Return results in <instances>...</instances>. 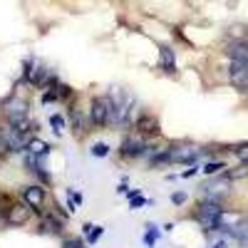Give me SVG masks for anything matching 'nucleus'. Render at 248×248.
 I'll list each match as a JSON object with an SVG mask.
<instances>
[{
	"label": "nucleus",
	"instance_id": "6ab92c4d",
	"mask_svg": "<svg viewBox=\"0 0 248 248\" xmlns=\"http://www.w3.org/2000/svg\"><path fill=\"white\" fill-rule=\"evenodd\" d=\"M55 92H57V102H65V99H70L72 94H75V90L70 87V85H55Z\"/></svg>",
	"mask_w": 248,
	"mask_h": 248
},
{
	"label": "nucleus",
	"instance_id": "1a4fd4ad",
	"mask_svg": "<svg viewBox=\"0 0 248 248\" xmlns=\"http://www.w3.org/2000/svg\"><path fill=\"white\" fill-rule=\"evenodd\" d=\"M231 194V179L229 176H221V179H214L209 186H203V199H209V201H223L226 196Z\"/></svg>",
	"mask_w": 248,
	"mask_h": 248
},
{
	"label": "nucleus",
	"instance_id": "f03ea898",
	"mask_svg": "<svg viewBox=\"0 0 248 248\" xmlns=\"http://www.w3.org/2000/svg\"><path fill=\"white\" fill-rule=\"evenodd\" d=\"M28 99L25 97H20V94H8L3 102H0V114H3V119L8 122V124H20L23 119H28Z\"/></svg>",
	"mask_w": 248,
	"mask_h": 248
},
{
	"label": "nucleus",
	"instance_id": "72a5a7b5",
	"mask_svg": "<svg viewBox=\"0 0 248 248\" xmlns=\"http://www.w3.org/2000/svg\"><path fill=\"white\" fill-rule=\"evenodd\" d=\"M124 196H129V201H132L134 196H139V189H129V191H127V194H124Z\"/></svg>",
	"mask_w": 248,
	"mask_h": 248
},
{
	"label": "nucleus",
	"instance_id": "7c9ffc66",
	"mask_svg": "<svg viewBox=\"0 0 248 248\" xmlns=\"http://www.w3.org/2000/svg\"><path fill=\"white\" fill-rule=\"evenodd\" d=\"M196 171H199V167H196V164H191V169H186V171H184L181 176H184V179H191V176H194Z\"/></svg>",
	"mask_w": 248,
	"mask_h": 248
},
{
	"label": "nucleus",
	"instance_id": "4be33fe9",
	"mask_svg": "<svg viewBox=\"0 0 248 248\" xmlns=\"http://www.w3.org/2000/svg\"><path fill=\"white\" fill-rule=\"evenodd\" d=\"M50 127H52L55 134H60L62 129H65V117H62V114H52L50 117Z\"/></svg>",
	"mask_w": 248,
	"mask_h": 248
},
{
	"label": "nucleus",
	"instance_id": "f8f14e48",
	"mask_svg": "<svg viewBox=\"0 0 248 248\" xmlns=\"http://www.w3.org/2000/svg\"><path fill=\"white\" fill-rule=\"evenodd\" d=\"M134 129L141 134V137H159V119L152 114V112H144V114H139L137 117V122H134Z\"/></svg>",
	"mask_w": 248,
	"mask_h": 248
},
{
	"label": "nucleus",
	"instance_id": "e433bc0d",
	"mask_svg": "<svg viewBox=\"0 0 248 248\" xmlns=\"http://www.w3.org/2000/svg\"><path fill=\"white\" fill-rule=\"evenodd\" d=\"M241 90H243V92L248 94V79H246V82H243V85H241Z\"/></svg>",
	"mask_w": 248,
	"mask_h": 248
},
{
	"label": "nucleus",
	"instance_id": "4c0bfd02",
	"mask_svg": "<svg viewBox=\"0 0 248 248\" xmlns=\"http://www.w3.org/2000/svg\"><path fill=\"white\" fill-rule=\"evenodd\" d=\"M0 216H3V209H0Z\"/></svg>",
	"mask_w": 248,
	"mask_h": 248
},
{
	"label": "nucleus",
	"instance_id": "9b49d317",
	"mask_svg": "<svg viewBox=\"0 0 248 248\" xmlns=\"http://www.w3.org/2000/svg\"><path fill=\"white\" fill-rule=\"evenodd\" d=\"M70 124H72V132L77 137L87 134L92 129V119H90V109H79V107H70Z\"/></svg>",
	"mask_w": 248,
	"mask_h": 248
},
{
	"label": "nucleus",
	"instance_id": "58836bf2",
	"mask_svg": "<svg viewBox=\"0 0 248 248\" xmlns=\"http://www.w3.org/2000/svg\"><path fill=\"white\" fill-rule=\"evenodd\" d=\"M246 164H248V161H246Z\"/></svg>",
	"mask_w": 248,
	"mask_h": 248
},
{
	"label": "nucleus",
	"instance_id": "473e14b6",
	"mask_svg": "<svg viewBox=\"0 0 248 248\" xmlns=\"http://www.w3.org/2000/svg\"><path fill=\"white\" fill-rule=\"evenodd\" d=\"M70 194L75 196V201H77V206H79V203H82V194H79V191H75V189H70Z\"/></svg>",
	"mask_w": 248,
	"mask_h": 248
},
{
	"label": "nucleus",
	"instance_id": "423d86ee",
	"mask_svg": "<svg viewBox=\"0 0 248 248\" xmlns=\"http://www.w3.org/2000/svg\"><path fill=\"white\" fill-rule=\"evenodd\" d=\"M203 154L201 147H194V144H174L169 147V156H171V164H196V159Z\"/></svg>",
	"mask_w": 248,
	"mask_h": 248
},
{
	"label": "nucleus",
	"instance_id": "ddd939ff",
	"mask_svg": "<svg viewBox=\"0 0 248 248\" xmlns=\"http://www.w3.org/2000/svg\"><path fill=\"white\" fill-rule=\"evenodd\" d=\"M226 55H229L233 62H248V37L233 40V43L226 45Z\"/></svg>",
	"mask_w": 248,
	"mask_h": 248
},
{
	"label": "nucleus",
	"instance_id": "f3484780",
	"mask_svg": "<svg viewBox=\"0 0 248 248\" xmlns=\"http://www.w3.org/2000/svg\"><path fill=\"white\" fill-rule=\"evenodd\" d=\"M109 152H112V147H109V144H105V141H94L92 147H90V154H92V156H97V159L109 156Z\"/></svg>",
	"mask_w": 248,
	"mask_h": 248
},
{
	"label": "nucleus",
	"instance_id": "f704fd0d",
	"mask_svg": "<svg viewBox=\"0 0 248 248\" xmlns=\"http://www.w3.org/2000/svg\"><path fill=\"white\" fill-rule=\"evenodd\" d=\"M92 229H94V226H92V223H85V226H82V231H85V236H87V233H90Z\"/></svg>",
	"mask_w": 248,
	"mask_h": 248
},
{
	"label": "nucleus",
	"instance_id": "39448f33",
	"mask_svg": "<svg viewBox=\"0 0 248 248\" xmlns=\"http://www.w3.org/2000/svg\"><path fill=\"white\" fill-rule=\"evenodd\" d=\"M32 216V209L25 203V201H13L5 211V223L10 229H20V226H25Z\"/></svg>",
	"mask_w": 248,
	"mask_h": 248
},
{
	"label": "nucleus",
	"instance_id": "dca6fc26",
	"mask_svg": "<svg viewBox=\"0 0 248 248\" xmlns=\"http://www.w3.org/2000/svg\"><path fill=\"white\" fill-rule=\"evenodd\" d=\"M25 152H30V154H35V156H47L50 154V147L43 141V139H37V137H32L30 141H28V147H25Z\"/></svg>",
	"mask_w": 248,
	"mask_h": 248
},
{
	"label": "nucleus",
	"instance_id": "7ed1b4c3",
	"mask_svg": "<svg viewBox=\"0 0 248 248\" xmlns=\"http://www.w3.org/2000/svg\"><path fill=\"white\" fill-rule=\"evenodd\" d=\"M223 211V206L218 201H209V199H203L199 203V209H196V221L201 223V229L206 233H211L218 229V216Z\"/></svg>",
	"mask_w": 248,
	"mask_h": 248
},
{
	"label": "nucleus",
	"instance_id": "b1692460",
	"mask_svg": "<svg viewBox=\"0 0 248 248\" xmlns=\"http://www.w3.org/2000/svg\"><path fill=\"white\" fill-rule=\"evenodd\" d=\"M233 152H236V156H238L241 161H248V141H243V144H238V147H233Z\"/></svg>",
	"mask_w": 248,
	"mask_h": 248
},
{
	"label": "nucleus",
	"instance_id": "aec40b11",
	"mask_svg": "<svg viewBox=\"0 0 248 248\" xmlns=\"http://www.w3.org/2000/svg\"><path fill=\"white\" fill-rule=\"evenodd\" d=\"M226 176H229L231 181H236V179H246V176H248V164L243 161L241 167H236V169H231V171H226Z\"/></svg>",
	"mask_w": 248,
	"mask_h": 248
},
{
	"label": "nucleus",
	"instance_id": "2f4dec72",
	"mask_svg": "<svg viewBox=\"0 0 248 248\" xmlns=\"http://www.w3.org/2000/svg\"><path fill=\"white\" fill-rule=\"evenodd\" d=\"M117 191H119V194H127V191H129V186H127V181H122V184L117 186Z\"/></svg>",
	"mask_w": 248,
	"mask_h": 248
},
{
	"label": "nucleus",
	"instance_id": "412c9836",
	"mask_svg": "<svg viewBox=\"0 0 248 248\" xmlns=\"http://www.w3.org/2000/svg\"><path fill=\"white\" fill-rule=\"evenodd\" d=\"M223 169H229L223 161H209L201 171H203V174H209V176H214V174H218V171H223Z\"/></svg>",
	"mask_w": 248,
	"mask_h": 248
},
{
	"label": "nucleus",
	"instance_id": "a878e982",
	"mask_svg": "<svg viewBox=\"0 0 248 248\" xmlns=\"http://www.w3.org/2000/svg\"><path fill=\"white\" fill-rule=\"evenodd\" d=\"M50 102H57V92H55V87L43 92V105H50Z\"/></svg>",
	"mask_w": 248,
	"mask_h": 248
},
{
	"label": "nucleus",
	"instance_id": "20e7f679",
	"mask_svg": "<svg viewBox=\"0 0 248 248\" xmlns=\"http://www.w3.org/2000/svg\"><path fill=\"white\" fill-rule=\"evenodd\" d=\"M147 147H149L147 137H141L139 132L137 134H127L124 141H122V147H119V156H124V159H139V156H144Z\"/></svg>",
	"mask_w": 248,
	"mask_h": 248
},
{
	"label": "nucleus",
	"instance_id": "5701e85b",
	"mask_svg": "<svg viewBox=\"0 0 248 248\" xmlns=\"http://www.w3.org/2000/svg\"><path fill=\"white\" fill-rule=\"evenodd\" d=\"M102 233H105V229H102V226H94V229L87 233V243H90V246H94V243L102 238Z\"/></svg>",
	"mask_w": 248,
	"mask_h": 248
},
{
	"label": "nucleus",
	"instance_id": "393cba45",
	"mask_svg": "<svg viewBox=\"0 0 248 248\" xmlns=\"http://www.w3.org/2000/svg\"><path fill=\"white\" fill-rule=\"evenodd\" d=\"M62 248H85V241H79V238H65V241H62Z\"/></svg>",
	"mask_w": 248,
	"mask_h": 248
},
{
	"label": "nucleus",
	"instance_id": "4468645a",
	"mask_svg": "<svg viewBox=\"0 0 248 248\" xmlns=\"http://www.w3.org/2000/svg\"><path fill=\"white\" fill-rule=\"evenodd\" d=\"M159 67L164 72H169V75L176 72V57H174V50L169 45H161L159 47Z\"/></svg>",
	"mask_w": 248,
	"mask_h": 248
},
{
	"label": "nucleus",
	"instance_id": "6e6552de",
	"mask_svg": "<svg viewBox=\"0 0 248 248\" xmlns=\"http://www.w3.org/2000/svg\"><path fill=\"white\" fill-rule=\"evenodd\" d=\"M109 94H102L94 97L92 105H90V119H92V127H107V114H109Z\"/></svg>",
	"mask_w": 248,
	"mask_h": 248
},
{
	"label": "nucleus",
	"instance_id": "0eeeda50",
	"mask_svg": "<svg viewBox=\"0 0 248 248\" xmlns=\"http://www.w3.org/2000/svg\"><path fill=\"white\" fill-rule=\"evenodd\" d=\"M23 201L30 206L35 214H43L45 211V203H47V191L43 184H30L23 189Z\"/></svg>",
	"mask_w": 248,
	"mask_h": 248
},
{
	"label": "nucleus",
	"instance_id": "2eb2a0df",
	"mask_svg": "<svg viewBox=\"0 0 248 248\" xmlns=\"http://www.w3.org/2000/svg\"><path fill=\"white\" fill-rule=\"evenodd\" d=\"M229 75H231V82H233V85H236V87H241L243 82L248 79V62H233Z\"/></svg>",
	"mask_w": 248,
	"mask_h": 248
},
{
	"label": "nucleus",
	"instance_id": "bb28decb",
	"mask_svg": "<svg viewBox=\"0 0 248 248\" xmlns=\"http://www.w3.org/2000/svg\"><path fill=\"white\" fill-rule=\"evenodd\" d=\"M5 154H10V149L5 141V129H0V156H5Z\"/></svg>",
	"mask_w": 248,
	"mask_h": 248
},
{
	"label": "nucleus",
	"instance_id": "f257e3e1",
	"mask_svg": "<svg viewBox=\"0 0 248 248\" xmlns=\"http://www.w3.org/2000/svg\"><path fill=\"white\" fill-rule=\"evenodd\" d=\"M216 231L231 236V238H236V241H243V238L248 236V214L223 209L221 216H218V229H216Z\"/></svg>",
	"mask_w": 248,
	"mask_h": 248
},
{
	"label": "nucleus",
	"instance_id": "c9c22d12",
	"mask_svg": "<svg viewBox=\"0 0 248 248\" xmlns=\"http://www.w3.org/2000/svg\"><path fill=\"white\" fill-rule=\"evenodd\" d=\"M211 248H226V241H216V243H214Z\"/></svg>",
	"mask_w": 248,
	"mask_h": 248
},
{
	"label": "nucleus",
	"instance_id": "cd10ccee",
	"mask_svg": "<svg viewBox=\"0 0 248 248\" xmlns=\"http://www.w3.org/2000/svg\"><path fill=\"white\" fill-rule=\"evenodd\" d=\"M171 203H174V206H184V203H186V194H184V191L171 194Z\"/></svg>",
	"mask_w": 248,
	"mask_h": 248
},
{
	"label": "nucleus",
	"instance_id": "c85d7f7f",
	"mask_svg": "<svg viewBox=\"0 0 248 248\" xmlns=\"http://www.w3.org/2000/svg\"><path fill=\"white\" fill-rule=\"evenodd\" d=\"M147 203H149V201L139 194V196H134V199H132V209H141V206H147Z\"/></svg>",
	"mask_w": 248,
	"mask_h": 248
},
{
	"label": "nucleus",
	"instance_id": "a211bd4d",
	"mask_svg": "<svg viewBox=\"0 0 248 248\" xmlns=\"http://www.w3.org/2000/svg\"><path fill=\"white\" fill-rule=\"evenodd\" d=\"M159 241V231H156V226L154 223H147V233H144V246L147 248H154Z\"/></svg>",
	"mask_w": 248,
	"mask_h": 248
},
{
	"label": "nucleus",
	"instance_id": "9d476101",
	"mask_svg": "<svg viewBox=\"0 0 248 248\" xmlns=\"http://www.w3.org/2000/svg\"><path fill=\"white\" fill-rule=\"evenodd\" d=\"M65 229V218L57 216L55 211H43L40 214V233L43 236H60Z\"/></svg>",
	"mask_w": 248,
	"mask_h": 248
},
{
	"label": "nucleus",
	"instance_id": "c756f323",
	"mask_svg": "<svg viewBox=\"0 0 248 248\" xmlns=\"http://www.w3.org/2000/svg\"><path fill=\"white\" fill-rule=\"evenodd\" d=\"M67 211H70V214L77 211V201H75V196L70 194V189H67Z\"/></svg>",
	"mask_w": 248,
	"mask_h": 248
}]
</instances>
